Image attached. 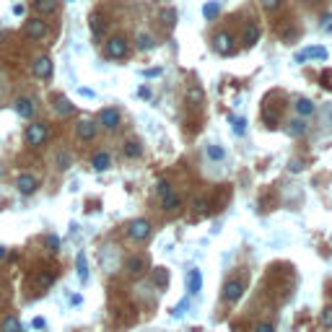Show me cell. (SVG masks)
<instances>
[{
  "label": "cell",
  "mask_w": 332,
  "mask_h": 332,
  "mask_svg": "<svg viewBox=\"0 0 332 332\" xmlns=\"http://www.w3.org/2000/svg\"><path fill=\"white\" fill-rule=\"evenodd\" d=\"M215 50H218L221 55H231L234 52V37L228 31H221L215 34Z\"/></svg>",
  "instance_id": "obj_13"
},
{
  "label": "cell",
  "mask_w": 332,
  "mask_h": 332,
  "mask_svg": "<svg viewBox=\"0 0 332 332\" xmlns=\"http://www.w3.org/2000/svg\"><path fill=\"white\" fill-rule=\"evenodd\" d=\"M177 18H179L177 8H164V10H161V21H164L166 29H174V26H177Z\"/></svg>",
  "instance_id": "obj_28"
},
{
  "label": "cell",
  "mask_w": 332,
  "mask_h": 332,
  "mask_svg": "<svg viewBox=\"0 0 332 332\" xmlns=\"http://www.w3.org/2000/svg\"><path fill=\"white\" fill-rule=\"evenodd\" d=\"M242 296H244V283H242V280H239V278L226 280L223 291H221V299H223L226 304H236Z\"/></svg>",
  "instance_id": "obj_3"
},
{
  "label": "cell",
  "mask_w": 332,
  "mask_h": 332,
  "mask_svg": "<svg viewBox=\"0 0 332 332\" xmlns=\"http://www.w3.org/2000/svg\"><path fill=\"white\" fill-rule=\"evenodd\" d=\"M122 153L128 156V158H140V153H143V145L138 143V140H128L122 145Z\"/></svg>",
  "instance_id": "obj_25"
},
{
  "label": "cell",
  "mask_w": 332,
  "mask_h": 332,
  "mask_svg": "<svg viewBox=\"0 0 332 332\" xmlns=\"http://www.w3.org/2000/svg\"><path fill=\"white\" fill-rule=\"evenodd\" d=\"M260 3H262V8H265V10H278L283 5V0H260Z\"/></svg>",
  "instance_id": "obj_40"
},
{
  "label": "cell",
  "mask_w": 332,
  "mask_h": 332,
  "mask_svg": "<svg viewBox=\"0 0 332 332\" xmlns=\"http://www.w3.org/2000/svg\"><path fill=\"white\" fill-rule=\"evenodd\" d=\"M218 13H221V3H218V0H210V3H205V5H202V16L208 18V21L215 18Z\"/></svg>",
  "instance_id": "obj_31"
},
{
  "label": "cell",
  "mask_w": 332,
  "mask_h": 332,
  "mask_svg": "<svg viewBox=\"0 0 332 332\" xmlns=\"http://www.w3.org/2000/svg\"><path fill=\"white\" fill-rule=\"evenodd\" d=\"M91 34H94L96 42L104 37V18H101V16H94V18H91Z\"/></svg>",
  "instance_id": "obj_32"
},
{
  "label": "cell",
  "mask_w": 332,
  "mask_h": 332,
  "mask_svg": "<svg viewBox=\"0 0 332 332\" xmlns=\"http://www.w3.org/2000/svg\"><path fill=\"white\" fill-rule=\"evenodd\" d=\"M161 73H164L161 67H148V70H143V75H145V78H158Z\"/></svg>",
  "instance_id": "obj_42"
},
{
  "label": "cell",
  "mask_w": 332,
  "mask_h": 332,
  "mask_svg": "<svg viewBox=\"0 0 332 332\" xmlns=\"http://www.w3.org/2000/svg\"><path fill=\"white\" fill-rule=\"evenodd\" d=\"M255 332H275V325H270V322H262L255 327Z\"/></svg>",
  "instance_id": "obj_43"
},
{
  "label": "cell",
  "mask_w": 332,
  "mask_h": 332,
  "mask_svg": "<svg viewBox=\"0 0 332 332\" xmlns=\"http://www.w3.org/2000/svg\"><path fill=\"white\" fill-rule=\"evenodd\" d=\"M151 280H153V285H158V288H166L169 285V270L166 267H156L151 272Z\"/></svg>",
  "instance_id": "obj_24"
},
{
  "label": "cell",
  "mask_w": 332,
  "mask_h": 332,
  "mask_svg": "<svg viewBox=\"0 0 332 332\" xmlns=\"http://www.w3.org/2000/svg\"><path fill=\"white\" fill-rule=\"evenodd\" d=\"M44 244H47L52 252H57V249H60V236H57V234H50L47 239H44Z\"/></svg>",
  "instance_id": "obj_39"
},
{
  "label": "cell",
  "mask_w": 332,
  "mask_h": 332,
  "mask_svg": "<svg viewBox=\"0 0 332 332\" xmlns=\"http://www.w3.org/2000/svg\"><path fill=\"white\" fill-rule=\"evenodd\" d=\"M319 322H322V327H332V304L322 309V314H319Z\"/></svg>",
  "instance_id": "obj_37"
},
{
  "label": "cell",
  "mask_w": 332,
  "mask_h": 332,
  "mask_svg": "<svg viewBox=\"0 0 332 332\" xmlns=\"http://www.w3.org/2000/svg\"><path fill=\"white\" fill-rule=\"evenodd\" d=\"M81 301H83V296H81V293H73V296H70V304H73V306H78Z\"/></svg>",
  "instance_id": "obj_47"
},
{
  "label": "cell",
  "mask_w": 332,
  "mask_h": 332,
  "mask_svg": "<svg viewBox=\"0 0 332 332\" xmlns=\"http://www.w3.org/2000/svg\"><path fill=\"white\" fill-rule=\"evenodd\" d=\"M200 291H202V272L198 267H192V270H187V293L198 296Z\"/></svg>",
  "instance_id": "obj_12"
},
{
  "label": "cell",
  "mask_w": 332,
  "mask_h": 332,
  "mask_svg": "<svg viewBox=\"0 0 332 332\" xmlns=\"http://www.w3.org/2000/svg\"><path fill=\"white\" fill-rule=\"evenodd\" d=\"M128 52H130V44L125 37H109L104 44V55L109 60H122V57H128Z\"/></svg>",
  "instance_id": "obj_1"
},
{
  "label": "cell",
  "mask_w": 332,
  "mask_h": 332,
  "mask_svg": "<svg viewBox=\"0 0 332 332\" xmlns=\"http://www.w3.org/2000/svg\"><path fill=\"white\" fill-rule=\"evenodd\" d=\"M153 47H156V39L151 34H140V37L135 39V50H140V52H151Z\"/></svg>",
  "instance_id": "obj_22"
},
{
  "label": "cell",
  "mask_w": 332,
  "mask_h": 332,
  "mask_svg": "<svg viewBox=\"0 0 332 332\" xmlns=\"http://www.w3.org/2000/svg\"><path fill=\"white\" fill-rule=\"evenodd\" d=\"M187 309H190V299H182L174 309H171V317H174V319H182V317L187 314Z\"/></svg>",
  "instance_id": "obj_35"
},
{
  "label": "cell",
  "mask_w": 332,
  "mask_h": 332,
  "mask_svg": "<svg viewBox=\"0 0 332 332\" xmlns=\"http://www.w3.org/2000/svg\"><path fill=\"white\" fill-rule=\"evenodd\" d=\"M52 107H55V112L60 114V117H70V114L75 112V104H73L70 99H65V96H57Z\"/></svg>",
  "instance_id": "obj_17"
},
{
  "label": "cell",
  "mask_w": 332,
  "mask_h": 332,
  "mask_svg": "<svg viewBox=\"0 0 332 332\" xmlns=\"http://www.w3.org/2000/svg\"><path fill=\"white\" fill-rule=\"evenodd\" d=\"M91 166H94V171H107L112 166V156L101 151V153H96L94 158H91Z\"/></svg>",
  "instance_id": "obj_19"
},
{
  "label": "cell",
  "mask_w": 332,
  "mask_h": 332,
  "mask_svg": "<svg viewBox=\"0 0 332 332\" xmlns=\"http://www.w3.org/2000/svg\"><path fill=\"white\" fill-rule=\"evenodd\" d=\"M47 135H50V130H47L44 122H31L26 128V143L29 145H42L44 140H47Z\"/></svg>",
  "instance_id": "obj_5"
},
{
  "label": "cell",
  "mask_w": 332,
  "mask_h": 332,
  "mask_svg": "<svg viewBox=\"0 0 332 332\" xmlns=\"http://www.w3.org/2000/svg\"><path fill=\"white\" fill-rule=\"evenodd\" d=\"M161 205H164V210H179V205H182V198L171 190V192H166L164 198H161Z\"/></svg>",
  "instance_id": "obj_21"
},
{
  "label": "cell",
  "mask_w": 332,
  "mask_h": 332,
  "mask_svg": "<svg viewBox=\"0 0 332 332\" xmlns=\"http://www.w3.org/2000/svg\"><path fill=\"white\" fill-rule=\"evenodd\" d=\"M306 130H309V125H306L304 117H296V120H291L288 125H285V133H288L291 138H304Z\"/></svg>",
  "instance_id": "obj_16"
},
{
  "label": "cell",
  "mask_w": 332,
  "mask_h": 332,
  "mask_svg": "<svg viewBox=\"0 0 332 332\" xmlns=\"http://www.w3.org/2000/svg\"><path fill=\"white\" fill-rule=\"evenodd\" d=\"M78 94L86 99H96V91H91V88H78Z\"/></svg>",
  "instance_id": "obj_45"
},
{
  "label": "cell",
  "mask_w": 332,
  "mask_h": 332,
  "mask_svg": "<svg viewBox=\"0 0 332 332\" xmlns=\"http://www.w3.org/2000/svg\"><path fill=\"white\" fill-rule=\"evenodd\" d=\"M96 125H101L104 130H117L120 128V112L114 109V107H104L99 112V117H96Z\"/></svg>",
  "instance_id": "obj_4"
},
{
  "label": "cell",
  "mask_w": 332,
  "mask_h": 332,
  "mask_svg": "<svg viewBox=\"0 0 332 332\" xmlns=\"http://www.w3.org/2000/svg\"><path fill=\"white\" fill-rule=\"evenodd\" d=\"M0 332H21L18 317H5L3 322H0Z\"/></svg>",
  "instance_id": "obj_29"
},
{
  "label": "cell",
  "mask_w": 332,
  "mask_h": 332,
  "mask_svg": "<svg viewBox=\"0 0 332 332\" xmlns=\"http://www.w3.org/2000/svg\"><path fill=\"white\" fill-rule=\"evenodd\" d=\"M67 3H73V0H67Z\"/></svg>",
  "instance_id": "obj_53"
},
{
  "label": "cell",
  "mask_w": 332,
  "mask_h": 332,
  "mask_svg": "<svg viewBox=\"0 0 332 332\" xmlns=\"http://www.w3.org/2000/svg\"><path fill=\"white\" fill-rule=\"evenodd\" d=\"M166 192H171V182L169 179H158L156 182V195H158V198H164Z\"/></svg>",
  "instance_id": "obj_38"
},
{
  "label": "cell",
  "mask_w": 332,
  "mask_h": 332,
  "mask_svg": "<svg viewBox=\"0 0 332 332\" xmlns=\"http://www.w3.org/2000/svg\"><path fill=\"white\" fill-rule=\"evenodd\" d=\"M304 3H317V0H304Z\"/></svg>",
  "instance_id": "obj_50"
},
{
  "label": "cell",
  "mask_w": 332,
  "mask_h": 332,
  "mask_svg": "<svg viewBox=\"0 0 332 332\" xmlns=\"http://www.w3.org/2000/svg\"><path fill=\"white\" fill-rule=\"evenodd\" d=\"M13 109H16V114H18V117L31 120L34 114H37V101H34V99H16Z\"/></svg>",
  "instance_id": "obj_10"
},
{
  "label": "cell",
  "mask_w": 332,
  "mask_h": 332,
  "mask_svg": "<svg viewBox=\"0 0 332 332\" xmlns=\"http://www.w3.org/2000/svg\"><path fill=\"white\" fill-rule=\"evenodd\" d=\"M288 171H291V174H299V171H304V161H299V158H293V161L288 164Z\"/></svg>",
  "instance_id": "obj_41"
},
{
  "label": "cell",
  "mask_w": 332,
  "mask_h": 332,
  "mask_svg": "<svg viewBox=\"0 0 332 332\" xmlns=\"http://www.w3.org/2000/svg\"><path fill=\"white\" fill-rule=\"evenodd\" d=\"M322 31H327V34L332 31V13H327V16L322 18Z\"/></svg>",
  "instance_id": "obj_44"
},
{
  "label": "cell",
  "mask_w": 332,
  "mask_h": 332,
  "mask_svg": "<svg viewBox=\"0 0 332 332\" xmlns=\"http://www.w3.org/2000/svg\"><path fill=\"white\" fill-rule=\"evenodd\" d=\"M151 231H153V226H151L148 218H135L128 226V236L133 239V242H145V239L151 236Z\"/></svg>",
  "instance_id": "obj_2"
},
{
  "label": "cell",
  "mask_w": 332,
  "mask_h": 332,
  "mask_svg": "<svg viewBox=\"0 0 332 332\" xmlns=\"http://www.w3.org/2000/svg\"><path fill=\"white\" fill-rule=\"evenodd\" d=\"M262 37V29L257 24H247L244 26V34H242V42H244V47H255V44L260 42Z\"/></svg>",
  "instance_id": "obj_15"
},
{
  "label": "cell",
  "mask_w": 332,
  "mask_h": 332,
  "mask_svg": "<svg viewBox=\"0 0 332 332\" xmlns=\"http://www.w3.org/2000/svg\"><path fill=\"white\" fill-rule=\"evenodd\" d=\"M330 120H332V112H330Z\"/></svg>",
  "instance_id": "obj_52"
},
{
  "label": "cell",
  "mask_w": 332,
  "mask_h": 332,
  "mask_svg": "<svg viewBox=\"0 0 332 332\" xmlns=\"http://www.w3.org/2000/svg\"><path fill=\"white\" fill-rule=\"evenodd\" d=\"M0 86H3V75H0Z\"/></svg>",
  "instance_id": "obj_51"
},
{
  "label": "cell",
  "mask_w": 332,
  "mask_h": 332,
  "mask_svg": "<svg viewBox=\"0 0 332 332\" xmlns=\"http://www.w3.org/2000/svg\"><path fill=\"white\" fill-rule=\"evenodd\" d=\"M125 270H128L130 278H143L145 270H148V260L143 255H133V257H128V262H125Z\"/></svg>",
  "instance_id": "obj_6"
},
{
  "label": "cell",
  "mask_w": 332,
  "mask_h": 332,
  "mask_svg": "<svg viewBox=\"0 0 332 332\" xmlns=\"http://www.w3.org/2000/svg\"><path fill=\"white\" fill-rule=\"evenodd\" d=\"M31 73L37 75V78H52V73H55L52 57H47V55H39L37 60L31 63Z\"/></svg>",
  "instance_id": "obj_7"
},
{
  "label": "cell",
  "mask_w": 332,
  "mask_h": 332,
  "mask_svg": "<svg viewBox=\"0 0 332 332\" xmlns=\"http://www.w3.org/2000/svg\"><path fill=\"white\" fill-rule=\"evenodd\" d=\"M73 166V156L70 153H57V169L65 171V169H70Z\"/></svg>",
  "instance_id": "obj_36"
},
{
  "label": "cell",
  "mask_w": 332,
  "mask_h": 332,
  "mask_svg": "<svg viewBox=\"0 0 332 332\" xmlns=\"http://www.w3.org/2000/svg\"><path fill=\"white\" fill-rule=\"evenodd\" d=\"M202 99H205V91L200 86H190L187 88V104H200Z\"/></svg>",
  "instance_id": "obj_30"
},
{
  "label": "cell",
  "mask_w": 332,
  "mask_h": 332,
  "mask_svg": "<svg viewBox=\"0 0 332 332\" xmlns=\"http://www.w3.org/2000/svg\"><path fill=\"white\" fill-rule=\"evenodd\" d=\"M293 109H296V114H299V117H312L314 114V104L309 99H296V104H293Z\"/></svg>",
  "instance_id": "obj_20"
},
{
  "label": "cell",
  "mask_w": 332,
  "mask_h": 332,
  "mask_svg": "<svg viewBox=\"0 0 332 332\" xmlns=\"http://www.w3.org/2000/svg\"><path fill=\"white\" fill-rule=\"evenodd\" d=\"M192 208H195V215H205V213H208V208H210V200L208 198H195Z\"/></svg>",
  "instance_id": "obj_33"
},
{
  "label": "cell",
  "mask_w": 332,
  "mask_h": 332,
  "mask_svg": "<svg viewBox=\"0 0 332 332\" xmlns=\"http://www.w3.org/2000/svg\"><path fill=\"white\" fill-rule=\"evenodd\" d=\"M296 63H306V60H327V50L325 47H306L301 52L293 55Z\"/></svg>",
  "instance_id": "obj_9"
},
{
  "label": "cell",
  "mask_w": 332,
  "mask_h": 332,
  "mask_svg": "<svg viewBox=\"0 0 332 332\" xmlns=\"http://www.w3.org/2000/svg\"><path fill=\"white\" fill-rule=\"evenodd\" d=\"M75 270H78V278H81V283H88V260H86V252H78V255H75Z\"/></svg>",
  "instance_id": "obj_18"
},
{
  "label": "cell",
  "mask_w": 332,
  "mask_h": 332,
  "mask_svg": "<svg viewBox=\"0 0 332 332\" xmlns=\"http://www.w3.org/2000/svg\"><path fill=\"white\" fill-rule=\"evenodd\" d=\"M205 153H208L210 161H223V158H226V148L210 143V145H205Z\"/></svg>",
  "instance_id": "obj_26"
},
{
  "label": "cell",
  "mask_w": 332,
  "mask_h": 332,
  "mask_svg": "<svg viewBox=\"0 0 332 332\" xmlns=\"http://www.w3.org/2000/svg\"><path fill=\"white\" fill-rule=\"evenodd\" d=\"M228 122L234 125V135H239V138L247 133V120L244 117H228Z\"/></svg>",
  "instance_id": "obj_34"
},
{
  "label": "cell",
  "mask_w": 332,
  "mask_h": 332,
  "mask_svg": "<svg viewBox=\"0 0 332 332\" xmlns=\"http://www.w3.org/2000/svg\"><path fill=\"white\" fill-rule=\"evenodd\" d=\"M31 327H34V330H44V327H47V322H44L42 317H37V319L31 322Z\"/></svg>",
  "instance_id": "obj_46"
},
{
  "label": "cell",
  "mask_w": 332,
  "mask_h": 332,
  "mask_svg": "<svg viewBox=\"0 0 332 332\" xmlns=\"http://www.w3.org/2000/svg\"><path fill=\"white\" fill-rule=\"evenodd\" d=\"M52 283H55V275H52V272H37V275H34V285H37V288H42V291L52 288Z\"/></svg>",
  "instance_id": "obj_23"
},
{
  "label": "cell",
  "mask_w": 332,
  "mask_h": 332,
  "mask_svg": "<svg viewBox=\"0 0 332 332\" xmlns=\"http://www.w3.org/2000/svg\"><path fill=\"white\" fill-rule=\"evenodd\" d=\"M75 135H78V140H94L99 135V125L94 120H81L75 125Z\"/></svg>",
  "instance_id": "obj_8"
},
{
  "label": "cell",
  "mask_w": 332,
  "mask_h": 332,
  "mask_svg": "<svg viewBox=\"0 0 332 332\" xmlns=\"http://www.w3.org/2000/svg\"><path fill=\"white\" fill-rule=\"evenodd\" d=\"M16 187H18L21 195H34V192H37V187H39V179L34 177V174H21L16 179Z\"/></svg>",
  "instance_id": "obj_11"
},
{
  "label": "cell",
  "mask_w": 332,
  "mask_h": 332,
  "mask_svg": "<svg viewBox=\"0 0 332 332\" xmlns=\"http://www.w3.org/2000/svg\"><path fill=\"white\" fill-rule=\"evenodd\" d=\"M47 24H44V21L42 18H31L29 21V24H26V34H29V37L31 39H42V37H47Z\"/></svg>",
  "instance_id": "obj_14"
},
{
  "label": "cell",
  "mask_w": 332,
  "mask_h": 332,
  "mask_svg": "<svg viewBox=\"0 0 332 332\" xmlns=\"http://www.w3.org/2000/svg\"><path fill=\"white\" fill-rule=\"evenodd\" d=\"M34 8H37V13L47 16V13H55L57 8V0H34Z\"/></svg>",
  "instance_id": "obj_27"
},
{
  "label": "cell",
  "mask_w": 332,
  "mask_h": 332,
  "mask_svg": "<svg viewBox=\"0 0 332 332\" xmlns=\"http://www.w3.org/2000/svg\"><path fill=\"white\" fill-rule=\"evenodd\" d=\"M13 13H16V16H24V5L16 3V5H13Z\"/></svg>",
  "instance_id": "obj_48"
},
{
  "label": "cell",
  "mask_w": 332,
  "mask_h": 332,
  "mask_svg": "<svg viewBox=\"0 0 332 332\" xmlns=\"http://www.w3.org/2000/svg\"><path fill=\"white\" fill-rule=\"evenodd\" d=\"M5 257H8V249H5L3 244H0V260H5Z\"/></svg>",
  "instance_id": "obj_49"
}]
</instances>
